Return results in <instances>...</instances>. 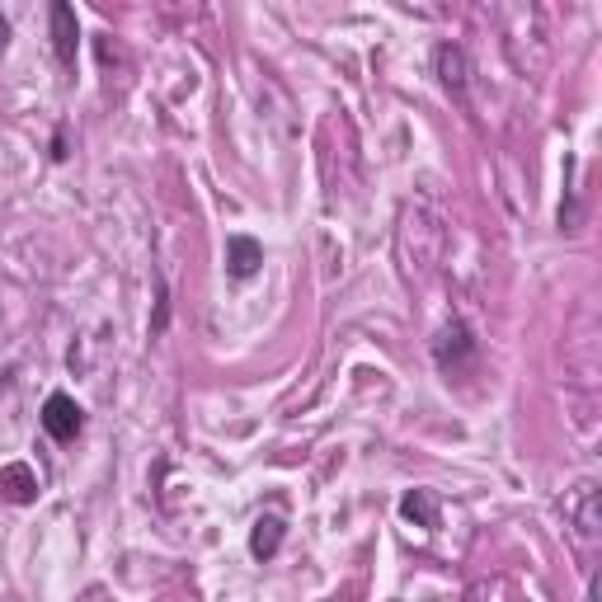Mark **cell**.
I'll return each instance as SVG.
<instances>
[{
	"mask_svg": "<svg viewBox=\"0 0 602 602\" xmlns=\"http://www.w3.org/2000/svg\"><path fill=\"white\" fill-rule=\"evenodd\" d=\"M565 518L575 522V532L583 536V542H598L602 536V495H598L593 481H579L565 495Z\"/></svg>",
	"mask_w": 602,
	"mask_h": 602,
	"instance_id": "6da1fadb",
	"label": "cell"
},
{
	"mask_svg": "<svg viewBox=\"0 0 602 602\" xmlns=\"http://www.w3.org/2000/svg\"><path fill=\"white\" fill-rule=\"evenodd\" d=\"M43 429H47V438H57V442H76V433L85 429L81 405H76L67 391L47 395V401H43Z\"/></svg>",
	"mask_w": 602,
	"mask_h": 602,
	"instance_id": "7a4b0ae2",
	"label": "cell"
},
{
	"mask_svg": "<svg viewBox=\"0 0 602 602\" xmlns=\"http://www.w3.org/2000/svg\"><path fill=\"white\" fill-rule=\"evenodd\" d=\"M433 71H438V81L448 85L456 100L466 94V85H471V61H466V53L456 43H442L438 53H433Z\"/></svg>",
	"mask_w": 602,
	"mask_h": 602,
	"instance_id": "3957f363",
	"label": "cell"
},
{
	"mask_svg": "<svg viewBox=\"0 0 602 602\" xmlns=\"http://www.w3.org/2000/svg\"><path fill=\"white\" fill-rule=\"evenodd\" d=\"M0 499L5 503H34L38 499V475L28 462H5L0 466Z\"/></svg>",
	"mask_w": 602,
	"mask_h": 602,
	"instance_id": "277c9868",
	"label": "cell"
},
{
	"mask_svg": "<svg viewBox=\"0 0 602 602\" xmlns=\"http://www.w3.org/2000/svg\"><path fill=\"white\" fill-rule=\"evenodd\" d=\"M53 47L57 57L76 67V47H81V28H76V10L71 0H53Z\"/></svg>",
	"mask_w": 602,
	"mask_h": 602,
	"instance_id": "5b68a950",
	"label": "cell"
},
{
	"mask_svg": "<svg viewBox=\"0 0 602 602\" xmlns=\"http://www.w3.org/2000/svg\"><path fill=\"white\" fill-rule=\"evenodd\" d=\"M433 354H438V368L456 372V362L475 354V339H471V329H466L462 321H452V325L438 335V348H433Z\"/></svg>",
	"mask_w": 602,
	"mask_h": 602,
	"instance_id": "8992f818",
	"label": "cell"
},
{
	"mask_svg": "<svg viewBox=\"0 0 602 602\" xmlns=\"http://www.w3.org/2000/svg\"><path fill=\"white\" fill-rule=\"evenodd\" d=\"M282 536H288V522H282L278 513H264V518H255V528H250V556H255V560L278 556Z\"/></svg>",
	"mask_w": 602,
	"mask_h": 602,
	"instance_id": "52a82bcc",
	"label": "cell"
},
{
	"mask_svg": "<svg viewBox=\"0 0 602 602\" xmlns=\"http://www.w3.org/2000/svg\"><path fill=\"white\" fill-rule=\"evenodd\" d=\"M259 264H264V245L250 241V235H231V241H227V268H231V278H255Z\"/></svg>",
	"mask_w": 602,
	"mask_h": 602,
	"instance_id": "ba28073f",
	"label": "cell"
},
{
	"mask_svg": "<svg viewBox=\"0 0 602 602\" xmlns=\"http://www.w3.org/2000/svg\"><path fill=\"white\" fill-rule=\"evenodd\" d=\"M401 518L415 522V528H424V532H433L438 528V495L433 489H409V495L401 499Z\"/></svg>",
	"mask_w": 602,
	"mask_h": 602,
	"instance_id": "9c48e42d",
	"label": "cell"
},
{
	"mask_svg": "<svg viewBox=\"0 0 602 602\" xmlns=\"http://www.w3.org/2000/svg\"><path fill=\"white\" fill-rule=\"evenodd\" d=\"M5 43H10V20L0 14V53H5Z\"/></svg>",
	"mask_w": 602,
	"mask_h": 602,
	"instance_id": "30bf717a",
	"label": "cell"
}]
</instances>
